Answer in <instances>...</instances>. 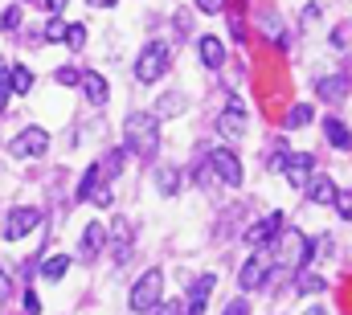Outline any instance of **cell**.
Segmentation results:
<instances>
[{"instance_id": "7402d4cb", "label": "cell", "mask_w": 352, "mask_h": 315, "mask_svg": "<svg viewBox=\"0 0 352 315\" xmlns=\"http://www.w3.org/2000/svg\"><path fill=\"white\" fill-rule=\"evenodd\" d=\"M107 237H115V246H119V262H123V254H127V246H131V221L115 217V221L107 226Z\"/></svg>"}, {"instance_id": "f6af8a7d", "label": "cell", "mask_w": 352, "mask_h": 315, "mask_svg": "<svg viewBox=\"0 0 352 315\" xmlns=\"http://www.w3.org/2000/svg\"><path fill=\"white\" fill-rule=\"evenodd\" d=\"M21 4H41V0H21Z\"/></svg>"}, {"instance_id": "f546056e", "label": "cell", "mask_w": 352, "mask_h": 315, "mask_svg": "<svg viewBox=\"0 0 352 315\" xmlns=\"http://www.w3.org/2000/svg\"><path fill=\"white\" fill-rule=\"evenodd\" d=\"M66 45H70V50H82V45H87V25L74 21V25L66 29Z\"/></svg>"}, {"instance_id": "74e56055", "label": "cell", "mask_w": 352, "mask_h": 315, "mask_svg": "<svg viewBox=\"0 0 352 315\" xmlns=\"http://www.w3.org/2000/svg\"><path fill=\"white\" fill-rule=\"evenodd\" d=\"M283 160H287V152H274V156L266 160V172H283Z\"/></svg>"}, {"instance_id": "4316f807", "label": "cell", "mask_w": 352, "mask_h": 315, "mask_svg": "<svg viewBox=\"0 0 352 315\" xmlns=\"http://www.w3.org/2000/svg\"><path fill=\"white\" fill-rule=\"evenodd\" d=\"M123 160H127V152H123V148L107 152V156H102V164H98V168H102V176H119V172H123Z\"/></svg>"}, {"instance_id": "4fadbf2b", "label": "cell", "mask_w": 352, "mask_h": 315, "mask_svg": "<svg viewBox=\"0 0 352 315\" xmlns=\"http://www.w3.org/2000/svg\"><path fill=\"white\" fill-rule=\"evenodd\" d=\"M213 287H217V279H213V274H201V279L192 283V291H188V315H205Z\"/></svg>"}, {"instance_id": "d6a6232c", "label": "cell", "mask_w": 352, "mask_h": 315, "mask_svg": "<svg viewBox=\"0 0 352 315\" xmlns=\"http://www.w3.org/2000/svg\"><path fill=\"white\" fill-rule=\"evenodd\" d=\"M111 201H115V197H111V188H107V184H98V188H94V197H90V205H98V209H107Z\"/></svg>"}, {"instance_id": "7bdbcfd3", "label": "cell", "mask_w": 352, "mask_h": 315, "mask_svg": "<svg viewBox=\"0 0 352 315\" xmlns=\"http://www.w3.org/2000/svg\"><path fill=\"white\" fill-rule=\"evenodd\" d=\"M90 8H115V4H119V0H87Z\"/></svg>"}, {"instance_id": "8d00e7d4", "label": "cell", "mask_w": 352, "mask_h": 315, "mask_svg": "<svg viewBox=\"0 0 352 315\" xmlns=\"http://www.w3.org/2000/svg\"><path fill=\"white\" fill-rule=\"evenodd\" d=\"M173 25H176V37H184V33H188V12H176Z\"/></svg>"}, {"instance_id": "7c38bea8", "label": "cell", "mask_w": 352, "mask_h": 315, "mask_svg": "<svg viewBox=\"0 0 352 315\" xmlns=\"http://www.w3.org/2000/svg\"><path fill=\"white\" fill-rule=\"evenodd\" d=\"M197 58H201V66H205V70H221V66H226V45H221L217 37H209V33H205V37L197 41Z\"/></svg>"}, {"instance_id": "f1b7e54d", "label": "cell", "mask_w": 352, "mask_h": 315, "mask_svg": "<svg viewBox=\"0 0 352 315\" xmlns=\"http://www.w3.org/2000/svg\"><path fill=\"white\" fill-rule=\"evenodd\" d=\"M0 29H4V33H16V29H21V4H12V8L0 12Z\"/></svg>"}, {"instance_id": "6da1fadb", "label": "cell", "mask_w": 352, "mask_h": 315, "mask_svg": "<svg viewBox=\"0 0 352 315\" xmlns=\"http://www.w3.org/2000/svg\"><path fill=\"white\" fill-rule=\"evenodd\" d=\"M123 135H127V156H140V160H152L160 152V119L156 115H148V111H131L127 115V127H123Z\"/></svg>"}, {"instance_id": "ffe728a7", "label": "cell", "mask_w": 352, "mask_h": 315, "mask_svg": "<svg viewBox=\"0 0 352 315\" xmlns=\"http://www.w3.org/2000/svg\"><path fill=\"white\" fill-rule=\"evenodd\" d=\"M66 270H70V254H50V258L41 262V279H45V283H58Z\"/></svg>"}, {"instance_id": "f35d334b", "label": "cell", "mask_w": 352, "mask_h": 315, "mask_svg": "<svg viewBox=\"0 0 352 315\" xmlns=\"http://www.w3.org/2000/svg\"><path fill=\"white\" fill-rule=\"evenodd\" d=\"M12 295V279L4 274V266H0V299H8Z\"/></svg>"}, {"instance_id": "8fae6325", "label": "cell", "mask_w": 352, "mask_h": 315, "mask_svg": "<svg viewBox=\"0 0 352 315\" xmlns=\"http://www.w3.org/2000/svg\"><path fill=\"white\" fill-rule=\"evenodd\" d=\"M278 230H283V213H266L263 221H254V226L246 230V241H250L254 250H266V246L278 237Z\"/></svg>"}, {"instance_id": "5b68a950", "label": "cell", "mask_w": 352, "mask_h": 315, "mask_svg": "<svg viewBox=\"0 0 352 315\" xmlns=\"http://www.w3.org/2000/svg\"><path fill=\"white\" fill-rule=\"evenodd\" d=\"M45 148H50V131H45V127H25V131L8 144V156L37 160V156H45Z\"/></svg>"}, {"instance_id": "bcb514c9", "label": "cell", "mask_w": 352, "mask_h": 315, "mask_svg": "<svg viewBox=\"0 0 352 315\" xmlns=\"http://www.w3.org/2000/svg\"><path fill=\"white\" fill-rule=\"evenodd\" d=\"M0 115H4V111H0Z\"/></svg>"}, {"instance_id": "d4e9b609", "label": "cell", "mask_w": 352, "mask_h": 315, "mask_svg": "<svg viewBox=\"0 0 352 315\" xmlns=\"http://www.w3.org/2000/svg\"><path fill=\"white\" fill-rule=\"evenodd\" d=\"M295 291L299 295H320V291H328V283L320 274H295Z\"/></svg>"}, {"instance_id": "1f68e13d", "label": "cell", "mask_w": 352, "mask_h": 315, "mask_svg": "<svg viewBox=\"0 0 352 315\" xmlns=\"http://www.w3.org/2000/svg\"><path fill=\"white\" fill-rule=\"evenodd\" d=\"M54 78L62 82V86H78V78H82V74H78V70H74V66H62V70H58V74H54Z\"/></svg>"}, {"instance_id": "d590c367", "label": "cell", "mask_w": 352, "mask_h": 315, "mask_svg": "<svg viewBox=\"0 0 352 315\" xmlns=\"http://www.w3.org/2000/svg\"><path fill=\"white\" fill-rule=\"evenodd\" d=\"M197 8H201V12H221L226 0H197Z\"/></svg>"}, {"instance_id": "b9f144b4", "label": "cell", "mask_w": 352, "mask_h": 315, "mask_svg": "<svg viewBox=\"0 0 352 315\" xmlns=\"http://www.w3.org/2000/svg\"><path fill=\"white\" fill-rule=\"evenodd\" d=\"M152 315H180V303H168V307H156Z\"/></svg>"}, {"instance_id": "60d3db41", "label": "cell", "mask_w": 352, "mask_h": 315, "mask_svg": "<svg viewBox=\"0 0 352 315\" xmlns=\"http://www.w3.org/2000/svg\"><path fill=\"white\" fill-rule=\"evenodd\" d=\"M41 4H45V8H50V12H54V17H58V12H62V8H66V4H70V0H41Z\"/></svg>"}, {"instance_id": "30bf717a", "label": "cell", "mask_w": 352, "mask_h": 315, "mask_svg": "<svg viewBox=\"0 0 352 315\" xmlns=\"http://www.w3.org/2000/svg\"><path fill=\"white\" fill-rule=\"evenodd\" d=\"M311 168H316V160L307 156V152H295V156L287 152V160H283V176H287L291 188H299V193H303V184L311 180Z\"/></svg>"}, {"instance_id": "ac0fdd59", "label": "cell", "mask_w": 352, "mask_h": 315, "mask_svg": "<svg viewBox=\"0 0 352 315\" xmlns=\"http://www.w3.org/2000/svg\"><path fill=\"white\" fill-rule=\"evenodd\" d=\"M324 135H328V144L340 148V152H349L352 148V131L340 123V119H328V123H324Z\"/></svg>"}, {"instance_id": "ab89813d", "label": "cell", "mask_w": 352, "mask_h": 315, "mask_svg": "<svg viewBox=\"0 0 352 315\" xmlns=\"http://www.w3.org/2000/svg\"><path fill=\"white\" fill-rule=\"evenodd\" d=\"M25 312L37 315V312H41V299H37V295H25Z\"/></svg>"}, {"instance_id": "8992f818", "label": "cell", "mask_w": 352, "mask_h": 315, "mask_svg": "<svg viewBox=\"0 0 352 315\" xmlns=\"http://www.w3.org/2000/svg\"><path fill=\"white\" fill-rule=\"evenodd\" d=\"M37 226H41V213L25 205V209H12V213H4V226H0V237H4V241H21L25 234H33Z\"/></svg>"}, {"instance_id": "e0dca14e", "label": "cell", "mask_w": 352, "mask_h": 315, "mask_svg": "<svg viewBox=\"0 0 352 315\" xmlns=\"http://www.w3.org/2000/svg\"><path fill=\"white\" fill-rule=\"evenodd\" d=\"M316 94H320L324 102H336V98L349 94V78H344V74H336V78H320L316 82Z\"/></svg>"}, {"instance_id": "4dcf8cb0", "label": "cell", "mask_w": 352, "mask_h": 315, "mask_svg": "<svg viewBox=\"0 0 352 315\" xmlns=\"http://www.w3.org/2000/svg\"><path fill=\"white\" fill-rule=\"evenodd\" d=\"M332 205H336V213H340V217H349V221H352V193H336V197H332Z\"/></svg>"}, {"instance_id": "cb8c5ba5", "label": "cell", "mask_w": 352, "mask_h": 315, "mask_svg": "<svg viewBox=\"0 0 352 315\" xmlns=\"http://www.w3.org/2000/svg\"><path fill=\"white\" fill-rule=\"evenodd\" d=\"M8 82H12V94H29L33 90V70L29 66H12L8 70Z\"/></svg>"}, {"instance_id": "5bb4252c", "label": "cell", "mask_w": 352, "mask_h": 315, "mask_svg": "<svg viewBox=\"0 0 352 315\" xmlns=\"http://www.w3.org/2000/svg\"><path fill=\"white\" fill-rule=\"evenodd\" d=\"M78 86H82V94H87V102H94V107H102V102L111 98V86H107V78H102L98 70H87V74L78 78Z\"/></svg>"}, {"instance_id": "603a6c76", "label": "cell", "mask_w": 352, "mask_h": 315, "mask_svg": "<svg viewBox=\"0 0 352 315\" xmlns=\"http://www.w3.org/2000/svg\"><path fill=\"white\" fill-rule=\"evenodd\" d=\"M156 188H160L164 197H173L176 188H180V172H176L173 164H160V168H156Z\"/></svg>"}, {"instance_id": "9c48e42d", "label": "cell", "mask_w": 352, "mask_h": 315, "mask_svg": "<svg viewBox=\"0 0 352 315\" xmlns=\"http://www.w3.org/2000/svg\"><path fill=\"white\" fill-rule=\"evenodd\" d=\"M217 131H221L226 140H242V135H246V107H242V98H230V107H226L221 119H217Z\"/></svg>"}, {"instance_id": "3957f363", "label": "cell", "mask_w": 352, "mask_h": 315, "mask_svg": "<svg viewBox=\"0 0 352 315\" xmlns=\"http://www.w3.org/2000/svg\"><path fill=\"white\" fill-rule=\"evenodd\" d=\"M160 299H164V270L160 266H152V270H144L140 274V283L131 287V295H127V307L135 315H148L160 307Z\"/></svg>"}, {"instance_id": "e575fe53", "label": "cell", "mask_w": 352, "mask_h": 315, "mask_svg": "<svg viewBox=\"0 0 352 315\" xmlns=\"http://www.w3.org/2000/svg\"><path fill=\"white\" fill-rule=\"evenodd\" d=\"M226 315H250V303H246V299H234V303L226 307Z\"/></svg>"}, {"instance_id": "ba28073f", "label": "cell", "mask_w": 352, "mask_h": 315, "mask_svg": "<svg viewBox=\"0 0 352 315\" xmlns=\"http://www.w3.org/2000/svg\"><path fill=\"white\" fill-rule=\"evenodd\" d=\"M270 254L266 250H254V258H246V266L238 270V283H242V291H258L266 279H270Z\"/></svg>"}, {"instance_id": "2e32d148", "label": "cell", "mask_w": 352, "mask_h": 315, "mask_svg": "<svg viewBox=\"0 0 352 315\" xmlns=\"http://www.w3.org/2000/svg\"><path fill=\"white\" fill-rule=\"evenodd\" d=\"M303 193H307V201H311V205H332V197H336L340 188L332 184V176H316V180H307V184H303Z\"/></svg>"}, {"instance_id": "836d02e7", "label": "cell", "mask_w": 352, "mask_h": 315, "mask_svg": "<svg viewBox=\"0 0 352 315\" xmlns=\"http://www.w3.org/2000/svg\"><path fill=\"white\" fill-rule=\"evenodd\" d=\"M8 94H12V82H8V70H4V62H0V111H4Z\"/></svg>"}, {"instance_id": "7a4b0ae2", "label": "cell", "mask_w": 352, "mask_h": 315, "mask_svg": "<svg viewBox=\"0 0 352 315\" xmlns=\"http://www.w3.org/2000/svg\"><path fill=\"white\" fill-rule=\"evenodd\" d=\"M270 258L278 266H287V270H303L311 262V237L303 230H278V246H274Z\"/></svg>"}, {"instance_id": "9a60e30c", "label": "cell", "mask_w": 352, "mask_h": 315, "mask_svg": "<svg viewBox=\"0 0 352 315\" xmlns=\"http://www.w3.org/2000/svg\"><path fill=\"white\" fill-rule=\"evenodd\" d=\"M102 246H107V226H102V221H90L87 230H82V246H78V254H82V258H98Z\"/></svg>"}, {"instance_id": "83f0119b", "label": "cell", "mask_w": 352, "mask_h": 315, "mask_svg": "<svg viewBox=\"0 0 352 315\" xmlns=\"http://www.w3.org/2000/svg\"><path fill=\"white\" fill-rule=\"evenodd\" d=\"M66 21L62 17H50V25H45V33H41V41H66Z\"/></svg>"}, {"instance_id": "d6986e66", "label": "cell", "mask_w": 352, "mask_h": 315, "mask_svg": "<svg viewBox=\"0 0 352 315\" xmlns=\"http://www.w3.org/2000/svg\"><path fill=\"white\" fill-rule=\"evenodd\" d=\"M307 123H311V107H307V102L287 107V115H283V131H299V127H307Z\"/></svg>"}, {"instance_id": "484cf974", "label": "cell", "mask_w": 352, "mask_h": 315, "mask_svg": "<svg viewBox=\"0 0 352 315\" xmlns=\"http://www.w3.org/2000/svg\"><path fill=\"white\" fill-rule=\"evenodd\" d=\"M98 180H102V168H98V164H90L87 176H82V184H78V201H90V197H94Z\"/></svg>"}, {"instance_id": "52a82bcc", "label": "cell", "mask_w": 352, "mask_h": 315, "mask_svg": "<svg viewBox=\"0 0 352 315\" xmlns=\"http://www.w3.org/2000/svg\"><path fill=\"white\" fill-rule=\"evenodd\" d=\"M209 168L217 172L221 184H230V188L242 184V160H238L234 148H217V152H209Z\"/></svg>"}, {"instance_id": "ee69618b", "label": "cell", "mask_w": 352, "mask_h": 315, "mask_svg": "<svg viewBox=\"0 0 352 315\" xmlns=\"http://www.w3.org/2000/svg\"><path fill=\"white\" fill-rule=\"evenodd\" d=\"M303 315H328V312L324 307H311V312H303Z\"/></svg>"}, {"instance_id": "44dd1931", "label": "cell", "mask_w": 352, "mask_h": 315, "mask_svg": "<svg viewBox=\"0 0 352 315\" xmlns=\"http://www.w3.org/2000/svg\"><path fill=\"white\" fill-rule=\"evenodd\" d=\"M184 107H188V102H184L180 94H160V98H156V119H176V115H184Z\"/></svg>"}, {"instance_id": "277c9868", "label": "cell", "mask_w": 352, "mask_h": 315, "mask_svg": "<svg viewBox=\"0 0 352 315\" xmlns=\"http://www.w3.org/2000/svg\"><path fill=\"white\" fill-rule=\"evenodd\" d=\"M168 62H173V45L168 41H148L135 58V78L144 86H152V82H160L168 74Z\"/></svg>"}]
</instances>
